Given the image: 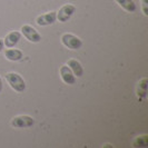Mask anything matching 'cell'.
I'll return each mask as SVG.
<instances>
[{
	"label": "cell",
	"instance_id": "cell-1",
	"mask_svg": "<svg viewBox=\"0 0 148 148\" xmlns=\"http://www.w3.org/2000/svg\"><path fill=\"white\" fill-rule=\"evenodd\" d=\"M6 80L9 84V86L17 92H22L26 90V82L21 76L17 73L6 74Z\"/></svg>",
	"mask_w": 148,
	"mask_h": 148
},
{
	"label": "cell",
	"instance_id": "cell-2",
	"mask_svg": "<svg viewBox=\"0 0 148 148\" xmlns=\"http://www.w3.org/2000/svg\"><path fill=\"white\" fill-rule=\"evenodd\" d=\"M61 44L71 50H77L82 48V41L73 34H64L61 36Z\"/></svg>",
	"mask_w": 148,
	"mask_h": 148
},
{
	"label": "cell",
	"instance_id": "cell-3",
	"mask_svg": "<svg viewBox=\"0 0 148 148\" xmlns=\"http://www.w3.org/2000/svg\"><path fill=\"white\" fill-rule=\"evenodd\" d=\"M10 124L15 128H29L35 125V119L27 115H21V116L15 117Z\"/></svg>",
	"mask_w": 148,
	"mask_h": 148
},
{
	"label": "cell",
	"instance_id": "cell-4",
	"mask_svg": "<svg viewBox=\"0 0 148 148\" xmlns=\"http://www.w3.org/2000/svg\"><path fill=\"white\" fill-rule=\"evenodd\" d=\"M76 12V7L74 5H65L59 9V11H57V19L60 22H67Z\"/></svg>",
	"mask_w": 148,
	"mask_h": 148
},
{
	"label": "cell",
	"instance_id": "cell-5",
	"mask_svg": "<svg viewBox=\"0 0 148 148\" xmlns=\"http://www.w3.org/2000/svg\"><path fill=\"white\" fill-rule=\"evenodd\" d=\"M21 32L23 34V36L29 40L30 42L37 44V42H40V41H41V36H40V34H39L34 27H31L29 25L22 26Z\"/></svg>",
	"mask_w": 148,
	"mask_h": 148
},
{
	"label": "cell",
	"instance_id": "cell-6",
	"mask_svg": "<svg viewBox=\"0 0 148 148\" xmlns=\"http://www.w3.org/2000/svg\"><path fill=\"white\" fill-rule=\"evenodd\" d=\"M56 19H57V11H50L48 14H45V15L37 17L36 23L38 26H41V27L50 26V25H52L53 22L56 21Z\"/></svg>",
	"mask_w": 148,
	"mask_h": 148
},
{
	"label": "cell",
	"instance_id": "cell-7",
	"mask_svg": "<svg viewBox=\"0 0 148 148\" xmlns=\"http://www.w3.org/2000/svg\"><path fill=\"white\" fill-rule=\"evenodd\" d=\"M60 77L62 79V82L67 85H74L76 82V76L73 74V71L70 70V68L68 66H61L59 69Z\"/></svg>",
	"mask_w": 148,
	"mask_h": 148
},
{
	"label": "cell",
	"instance_id": "cell-8",
	"mask_svg": "<svg viewBox=\"0 0 148 148\" xmlns=\"http://www.w3.org/2000/svg\"><path fill=\"white\" fill-rule=\"evenodd\" d=\"M20 39H21V34L19 31H11L3 39V45L7 48H12L19 42Z\"/></svg>",
	"mask_w": 148,
	"mask_h": 148
},
{
	"label": "cell",
	"instance_id": "cell-9",
	"mask_svg": "<svg viewBox=\"0 0 148 148\" xmlns=\"http://www.w3.org/2000/svg\"><path fill=\"white\" fill-rule=\"evenodd\" d=\"M67 66L70 68V70L73 71V74L76 76V78H80L84 75V68L82 64L76 59H69L67 61Z\"/></svg>",
	"mask_w": 148,
	"mask_h": 148
},
{
	"label": "cell",
	"instance_id": "cell-10",
	"mask_svg": "<svg viewBox=\"0 0 148 148\" xmlns=\"http://www.w3.org/2000/svg\"><path fill=\"white\" fill-rule=\"evenodd\" d=\"M5 57L10 61H19L23 58V52L19 49L9 48L5 51Z\"/></svg>",
	"mask_w": 148,
	"mask_h": 148
},
{
	"label": "cell",
	"instance_id": "cell-11",
	"mask_svg": "<svg viewBox=\"0 0 148 148\" xmlns=\"http://www.w3.org/2000/svg\"><path fill=\"white\" fill-rule=\"evenodd\" d=\"M120 7L124 10H126L127 12H135L136 11V3L134 2V0H115Z\"/></svg>",
	"mask_w": 148,
	"mask_h": 148
},
{
	"label": "cell",
	"instance_id": "cell-12",
	"mask_svg": "<svg viewBox=\"0 0 148 148\" xmlns=\"http://www.w3.org/2000/svg\"><path fill=\"white\" fill-rule=\"evenodd\" d=\"M148 145V136L144 135V136H139L137 138H135L133 141V147L135 148H146Z\"/></svg>",
	"mask_w": 148,
	"mask_h": 148
},
{
	"label": "cell",
	"instance_id": "cell-13",
	"mask_svg": "<svg viewBox=\"0 0 148 148\" xmlns=\"http://www.w3.org/2000/svg\"><path fill=\"white\" fill-rule=\"evenodd\" d=\"M147 78H143L139 82V88H138V97L139 98H145L146 92H147Z\"/></svg>",
	"mask_w": 148,
	"mask_h": 148
},
{
	"label": "cell",
	"instance_id": "cell-14",
	"mask_svg": "<svg viewBox=\"0 0 148 148\" xmlns=\"http://www.w3.org/2000/svg\"><path fill=\"white\" fill-rule=\"evenodd\" d=\"M141 9L145 16H148V0H141Z\"/></svg>",
	"mask_w": 148,
	"mask_h": 148
},
{
	"label": "cell",
	"instance_id": "cell-15",
	"mask_svg": "<svg viewBox=\"0 0 148 148\" xmlns=\"http://www.w3.org/2000/svg\"><path fill=\"white\" fill-rule=\"evenodd\" d=\"M3 47H5V45H3V40H2V39H0V52H1V50L3 49Z\"/></svg>",
	"mask_w": 148,
	"mask_h": 148
},
{
	"label": "cell",
	"instance_id": "cell-16",
	"mask_svg": "<svg viewBox=\"0 0 148 148\" xmlns=\"http://www.w3.org/2000/svg\"><path fill=\"white\" fill-rule=\"evenodd\" d=\"M2 90V80H1V77H0V92Z\"/></svg>",
	"mask_w": 148,
	"mask_h": 148
}]
</instances>
